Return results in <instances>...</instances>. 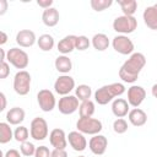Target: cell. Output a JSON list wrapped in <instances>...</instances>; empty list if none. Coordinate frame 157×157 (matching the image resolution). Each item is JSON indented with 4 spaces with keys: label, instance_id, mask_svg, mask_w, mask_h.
<instances>
[{
    "label": "cell",
    "instance_id": "1",
    "mask_svg": "<svg viewBox=\"0 0 157 157\" xmlns=\"http://www.w3.org/2000/svg\"><path fill=\"white\" fill-rule=\"evenodd\" d=\"M146 65V58L142 53H132L129 59L119 69V77L128 83H134L144 66Z\"/></svg>",
    "mask_w": 157,
    "mask_h": 157
},
{
    "label": "cell",
    "instance_id": "2",
    "mask_svg": "<svg viewBox=\"0 0 157 157\" xmlns=\"http://www.w3.org/2000/svg\"><path fill=\"white\" fill-rule=\"evenodd\" d=\"M124 92H125V86L120 82L104 85L94 92V101L101 105H105L109 102H112L114 97H119Z\"/></svg>",
    "mask_w": 157,
    "mask_h": 157
},
{
    "label": "cell",
    "instance_id": "3",
    "mask_svg": "<svg viewBox=\"0 0 157 157\" xmlns=\"http://www.w3.org/2000/svg\"><path fill=\"white\" fill-rule=\"evenodd\" d=\"M6 60L9 64H11L12 66H15L16 69H20V70L26 69L28 66V63H29L28 54L23 49H20L17 47H13V48L7 50Z\"/></svg>",
    "mask_w": 157,
    "mask_h": 157
},
{
    "label": "cell",
    "instance_id": "4",
    "mask_svg": "<svg viewBox=\"0 0 157 157\" xmlns=\"http://www.w3.org/2000/svg\"><path fill=\"white\" fill-rule=\"evenodd\" d=\"M137 28V20L134 16H118L113 21V29L120 34H129L132 33Z\"/></svg>",
    "mask_w": 157,
    "mask_h": 157
},
{
    "label": "cell",
    "instance_id": "5",
    "mask_svg": "<svg viewBox=\"0 0 157 157\" xmlns=\"http://www.w3.org/2000/svg\"><path fill=\"white\" fill-rule=\"evenodd\" d=\"M76 128L77 131L87 135H97L102 131L103 125L102 121L96 119V118H78L76 121Z\"/></svg>",
    "mask_w": 157,
    "mask_h": 157
},
{
    "label": "cell",
    "instance_id": "6",
    "mask_svg": "<svg viewBox=\"0 0 157 157\" xmlns=\"http://www.w3.org/2000/svg\"><path fill=\"white\" fill-rule=\"evenodd\" d=\"M31 74L26 70H20L13 77V91L20 96L28 94L31 90Z\"/></svg>",
    "mask_w": 157,
    "mask_h": 157
},
{
    "label": "cell",
    "instance_id": "7",
    "mask_svg": "<svg viewBox=\"0 0 157 157\" xmlns=\"http://www.w3.org/2000/svg\"><path fill=\"white\" fill-rule=\"evenodd\" d=\"M29 134H31V137H33L37 141L44 140L49 134L47 120L44 118H40V117L34 118L29 125Z\"/></svg>",
    "mask_w": 157,
    "mask_h": 157
},
{
    "label": "cell",
    "instance_id": "8",
    "mask_svg": "<svg viewBox=\"0 0 157 157\" xmlns=\"http://www.w3.org/2000/svg\"><path fill=\"white\" fill-rule=\"evenodd\" d=\"M112 45H113V49L121 55H131L135 49L132 40L124 34L115 36L112 40Z\"/></svg>",
    "mask_w": 157,
    "mask_h": 157
},
{
    "label": "cell",
    "instance_id": "9",
    "mask_svg": "<svg viewBox=\"0 0 157 157\" xmlns=\"http://www.w3.org/2000/svg\"><path fill=\"white\" fill-rule=\"evenodd\" d=\"M37 102H38L39 108L43 112H47V113L52 112L56 105V101H55L54 93L50 90H47V88L40 90L37 93Z\"/></svg>",
    "mask_w": 157,
    "mask_h": 157
},
{
    "label": "cell",
    "instance_id": "10",
    "mask_svg": "<svg viewBox=\"0 0 157 157\" xmlns=\"http://www.w3.org/2000/svg\"><path fill=\"white\" fill-rule=\"evenodd\" d=\"M78 107H80L78 98L76 96H72V94L63 96L58 102V109L64 115H69V114L75 113L78 109Z\"/></svg>",
    "mask_w": 157,
    "mask_h": 157
},
{
    "label": "cell",
    "instance_id": "11",
    "mask_svg": "<svg viewBox=\"0 0 157 157\" xmlns=\"http://www.w3.org/2000/svg\"><path fill=\"white\" fill-rule=\"evenodd\" d=\"M75 88V80L70 75H60L54 82V91L60 96H67Z\"/></svg>",
    "mask_w": 157,
    "mask_h": 157
},
{
    "label": "cell",
    "instance_id": "12",
    "mask_svg": "<svg viewBox=\"0 0 157 157\" xmlns=\"http://www.w3.org/2000/svg\"><path fill=\"white\" fill-rule=\"evenodd\" d=\"M145 98H146V91L144 87L132 85L131 87L128 88V103L131 107L139 108V105L145 101Z\"/></svg>",
    "mask_w": 157,
    "mask_h": 157
},
{
    "label": "cell",
    "instance_id": "13",
    "mask_svg": "<svg viewBox=\"0 0 157 157\" xmlns=\"http://www.w3.org/2000/svg\"><path fill=\"white\" fill-rule=\"evenodd\" d=\"M49 142L54 148L65 150L67 146V136L63 129L55 128L49 132Z\"/></svg>",
    "mask_w": 157,
    "mask_h": 157
},
{
    "label": "cell",
    "instance_id": "14",
    "mask_svg": "<svg viewBox=\"0 0 157 157\" xmlns=\"http://www.w3.org/2000/svg\"><path fill=\"white\" fill-rule=\"evenodd\" d=\"M107 146H108V140L104 135H101V134L93 135V137H91L88 142V147L91 152L97 156L103 155L107 150Z\"/></svg>",
    "mask_w": 157,
    "mask_h": 157
},
{
    "label": "cell",
    "instance_id": "15",
    "mask_svg": "<svg viewBox=\"0 0 157 157\" xmlns=\"http://www.w3.org/2000/svg\"><path fill=\"white\" fill-rule=\"evenodd\" d=\"M67 142L72 147V150L77 152H82L87 147V140L80 131H71L67 135Z\"/></svg>",
    "mask_w": 157,
    "mask_h": 157
},
{
    "label": "cell",
    "instance_id": "16",
    "mask_svg": "<svg viewBox=\"0 0 157 157\" xmlns=\"http://www.w3.org/2000/svg\"><path fill=\"white\" fill-rule=\"evenodd\" d=\"M37 42L36 34L31 29H21L16 34V43L22 48H29Z\"/></svg>",
    "mask_w": 157,
    "mask_h": 157
},
{
    "label": "cell",
    "instance_id": "17",
    "mask_svg": "<svg viewBox=\"0 0 157 157\" xmlns=\"http://www.w3.org/2000/svg\"><path fill=\"white\" fill-rule=\"evenodd\" d=\"M142 18L145 25L153 31H157V2L153 4L152 6H147L144 10Z\"/></svg>",
    "mask_w": 157,
    "mask_h": 157
},
{
    "label": "cell",
    "instance_id": "18",
    "mask_svg": "<svg viewBox=\"0 0 157 157\" xmlns=\"http://www.w3.org/2000/svg\"><path fill=\"white\" fill-rule=\"evenodd\" d=\"M129 107L130 104L128 103L126 99L124 98H115L112 103V112L117 118H124L125 115L129 114Z\"/></svg>",
    "mask_w": 157,
    "mask_h": 157
},
{
    "label": "cell",
    "instance_id": "19",
    "mask_svg": "<svg viewBox=\"0 0 157 157\" xmlns=\"http://www.w3.org/2000/svg\"><path fill=\"white\" fill-rule=\"evenodd\" d=\"M76 37L77 36H74V34H70V36H65L61 40H59L56 48H58V52L61 53L63 55H66L69 53H71L75 48V44H76Z\"/></svg>",
    "mask_w": 157,
    "mask_h": 157
},
{
    "label": "cell",
    "instance_id": "20",
    "mask_svg": "<svg viewBox=\"0 0 157 157\" xmlns=\"http://www.w3.org/2000/svg\"><path fill=\"white\" fill-rule=\"evenodd\" d=\"M59 18H60L59 11L55 7L45 9L43 11V13H42V21H43V23L47 27H54V26H56L58 22H59Z\"/></svg>",
    "mask_w": 157,
    "mask_h": 157
},
{
    "label": "cell",
    "instance_id": "21",
    "mask_svg": "<svg viewBox=\"0 0 157 157\" xmlns=\"http://www.w3.org/2000/svg\"><path fill=\"white\" fill-rule=\"evenodd\" d=\"M128 118H129V121L131 123V125L137 126V128L145 125L146 121H147V114L140 108L131 109L128 114Z\"/></svg>",
    "mask_w": 157,
    "mask_h": 157
},
{
    "label": "cell",
    "instance_id": "22",
    "mask_svg": "<svg viewBox=\"0 0 157 157\" xmlns=\"http://www.w3.org/2000/svg\"><path fill=\"white\" fill-rule=\"evenodd\" d=\"M25 110L20 107L10 108V110L6 113V120L10 125H20L25 120Z\"/></svg>",
    "mask_w": 157,
    "mask_h": 157
},
{
    "label": "cell",
    "instance_id": "23",
    "mask_svg": "<svg viewBox=\"0 0 157 157\" xmlns=\"http://www.w3.org/2000/svg\"><path fill=\"white\" fill-rule=\"evenodd\" d=\"M54 65H55V69L63 75H67L72 69V61L66 55H59L55 59Z\"/></svg>",
    "mask_w": 157,
    "mask_h": 157
},
{
    "label": "cell",
    "instance_id": "24",
    "mask_svg": "<svg viewBox=\"0 0 157 157\" xmlns=\"http://www.w3.org/2000/svg\"><path fill=\"white\" fill-rule=\"evenodd\" d=\"M91 44L93 45V48L98 52H104L105 49H108L109 47V38L107 34L104 33H97L92 37Z\"/></svg>",
    "mask_w": 157,
    "mask_h": 157
},
{
    "label": "cell",
    "instance_id": "25",
    "mask_svg": "<svg viewBox=\"0 0 157 157\" xmlns=\"http://www.w3.org/2000/svg\"><path fill=\"white\" fill-rule=\"evenodd\" d=\"M37 44H38V47H39L40 50H43V52H50L54 48L55 40H54L53 36H50L48 33H44V34L39 36V38L37 39Z\"/></svg>",
    "mask_w": 157,
    "mask_h": 157
},
{
    "label": "cell",
    "instance_id": "26",
    "mask_svg": "<svg viewBox=\"0 0 157 157\" xmlns=\"http://www.w3.org/2000/svg\"><path fill=\"white\" fill-rule=\"evenodd\" d=\"M120 9L125 16H134L137 10V1L136 0H118Z\"/></svg>",
    "mask_w": 157,
    "mask_h": 157
},
{
    "label": "cell",
    "instance_id": "27",
    "mask_svg": "<svg viewBox=\"0 0 157 157\" xmlns=\"http://www.w3.org/2000/svg\"><path fill=\"white\" fill-rule=\"evenodd\" d=\"M78 113H80V118H91L94 113V103L91 99L81 102L78 107Z\"/></svg>",
    "mask_w": 157,
    "mask_h": 157
},
{
    "label": "cell",
    "instance_id": "28",
    "mask_svg": "<svg viewBox=\"0 0 157 157\" xmlns=\"http://www.w3.org/2000/svg\"><path fill=\"white\" fill-rule=\"evenodd\" d=\"M13 137V131L10 128L9 123H0V144H7L12 140Z\"/></svg>",
    "mask_w": 157,
    "mask_h": 157
},
{
    "label": "cell",
    "instance_id": "29",
    "mask_svg": "<svg viewBox=\"0 0 157 157\" xmlns=\"http://www.w3.org/2000/svg\"><path fill=\"white\" fill-rule=\"evenodd\" d=\"M75 96L78 98V101H88L92 96V88L88 85H78L75 88Z\"/></svg>",
    "mask_w": 157,
    "mask_h": 157
},
{
    "label": "cell",
    "instance_id": "30",
    "mask_svg": "<svg viewBox=\"0 0 157 157\" xmlns=\"http://www.w3.org/2000/svg\"><path fill=\"white\" fill-rule=\"evenodd\" d=\"M29 135H31V134H29L28 129H27L26 126H23V125H18V126L15 129V131H13V139H15L17 142H20V144L26 142V141L28 140V136H29Z\"/></svg>",
    "mask_w": 157,
    "mask_h": 157
},
{
    "label": "cell",
    "instance_id": "31",
    "mask_svg": "<svg viewBox=\"0 0 157 157\" xmlns=\"http://www.w3.org/2000/svg\"><path fill=\"white\" fill-rule=\"evenodd\" d=\"M90 4L94 11L101 12V11H104L108 7H110L113 5V0H91Z\"/></svg>",
    "mask_w": 157,
    "mask_h": 157
},
{
    "label": "cell",
    "instance_id": "32",
    "mask_svg": "<svg viewBox=\"0 0 157 157\" xmlns=\"http://www.w3.org/2000/svg\"><path fill=\"white\" fill-rule=\"evenodd\" d=\"M36 148H37V147H36L32 142L26 141V142H22V144H21V146H20V152H21V155H23V156H26V157H31V156H34Z\"/></svg>",
    "mask_w": 157,
    "mask_h": 157
},
{
    "label": "cell",
    "instance_id": "33",
    "mask_svg": "<svg viewBox=\"0 0 157 157\" xmlns=\"http://www.w3.org/2000/svg\"><path fill=\"white\" fill-rule=\"evenodd\" d=\"M113 130L117 134H124L128 130V121L123 118H118L113 123Z\"/></svg>",
    "mask_w": 157,
    "mask_h": 157
},
{
    "label": "cell",
    "instance_id": "34",
    "mask_svg": "<svg viewBox=\"0 0 157 157\" xmlns=\"http://www.w3.org/2000/svg\"><path fill=\"white\" fill-rule=\"evenodd\" d=\"M90 45H91V40H90L86 36H77V37H76V44H75V48H76L77 50L83 52V50L88 49Z\"/></svg>",
    "mask_w": 157,
    "mask_h": 157
},
{
    "label": "cell",
    "instance_id": "35",
    "mask_svg": "<svg viewBox=\"0 0 157 157\" xmlns=\"http://www.w3.org/2000/svg\"><path fill=\"white\" fill-rule=\"evenodd\" d=\"M50 156H52V151H49L47 146H39L36 148L34 157H50Z\"/></svg>",
    "mask_w": 157,
    "mask_h": 157
},
{
    "label": "cell",
    "instance_id": "36",
    "mask_svg": "<svg viewBox=\"0 0 157 157\" xmlns=\"http://www.w3.org/2000/svg\"><path fill=\"white\" fill-rule=\"evenodd\" d=\"M10 75V65L7 61H1L0 64V78H6Z\"/></svg>",
    "mask_w": 157,
    "mask_h": 157
},
{
    "label": "cell",
    "instance_id": "37",
    "mask_svg": "<svg viewBox=\"0 0 157 157\" xmlns=\"http://www.w3.org/2000/svg\"><path fill=\"white\" fill-rule=\"evenodd\" d=\"M50 157H67V152L65 150H61V148H54L52 151Z\"/></svg>",
    "mask_w": 157,
    "mask_h": 157
},
{
    "label": "cell",
    "instance_id": "38",
    "mask_svg": "<svg viewBox=\"0 0 157 157\" xmlns=\"http://www.w3.org/2000/svg\"><path fill=\"white\" fill-rule=\"evenodd\" d=\"M37 5L43 7L44 10L45 9H49V7H53V0H37Z\"/></svg>",
    "mask_w": 157,
    "mask_h": 157
},
{
    "label": "cell",
    "instance_id": "39",
    "mask_svg": "<svg viewBox=\"0 0 157 157\" xmlns=\"http://www.w3.org/2000/svg\"><path fill=\"white\" fill-rule=\"evenodd\" d=\"M4 157H21V153L16 150V148H10L5 152V156Z\"/></svg>",
    "mask_w": 157,
    "mask_h": 157
},
{
    "label": "cell",
    "instance_id": "40",
    "mask_svg": "<svg viewBox=\"0 0 157 157\" xmlns=\"http://www.w3.org/2000/svg\"><path fill=\"white\" fill-rule=\"evenodd\" d=\"M7 10V1L6 0H0V15H4Z\"/></svg>",
    "mask_w": 157,
    "mask_h": 157
},
{
    "label": "cell",
    "instance_id": "41",
    "mask_svg": "<svg viewBox=\"0 0 157 157\" xmlns=\"http://www.w3.org/2000/svg\"><path fill=\"white\" fill-rule=\"evenodd\" d=\"M0 101H1V105H0V112L5 110L6 108V97H5V93H0Z\"/></svg>",
    "mask_w": 157,
    "mask_h": 157
},
{
    "label": "cell",
    "instance_id": "42",
    "mask_svg": "<svg viewBox=\"0 0 157 157\" xmlns=\"http://www.w3.org/2000/svg\"><path fill=\"white\" fill-rule=\"evenodd\" d=\"M0 36H1V38H0V44L4 45V44L7 42V34H6L4 31H1V32H0Z\"/></svg>",
    "mask_w": 157,
    "mask_h": 157
},
{
    "label": "cell",
    "instance_id": "43",
    "mask_svg": "<svg viewBox=\"0 0 157 157\" xmlns=\"http://www.w3.org/2000/svg\"><path fill=\"white\" fill-rule=\"evenodd\" d=\"M151 92H152V96H153L155 98H157V83H155V85L152 86Z\"/></svg>",
    "mask_w": 157,
    "mask_h": 157
},
{
    "label": "cell",
    "instance_id": "44",
    "mask_svg": "<svg viewBox=\"0 0 157 157\" xmlns=\"http://www.w3.org/2000/svg\"><path fill=\"white\" fill-rule=\"evenodd\" d=\"M0 53H1V61H6V54H5V50H4V49H0Z\"/></svg>",
    "mask_w": 157,
    "mask_h": 157
},
{
    "label": "cell",
    "instance_id": "45",
    "mask_svg": "<svg viewBox=\"0 0 157 157\" xmlns=\"http://www.w3.org/2000/svg\"><path fill=\"white\" fill-rule=\"evenodd\" d=\"M78 157H86V156H78Z\"/></svg>",
    "mask_w": 157,
    "mask_h": 157
}]
</instances>
